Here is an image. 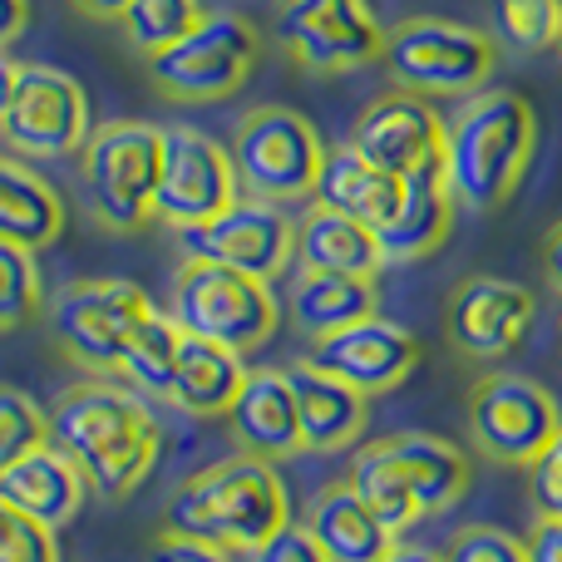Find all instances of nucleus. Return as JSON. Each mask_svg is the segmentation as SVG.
I'll return each mask as SVG.
<instances>
[{"label": "nucleus", "mask_w": 562, "mask_h": 562, "mask_svg": "<svg viewBox=\"0 0 562 562\" xmlns=\"http://www.w3.org/2000/svg\"><path fill=\"white\" fill-rule=\"evenodd\" d=\"M85 498H89L85 474H79L55 445L30 449L25 459H15V464L0 474V504L35 518V524H45V528H55V533L85 508Z\"/></svg>", "instance_id": "obj_21"}, {"label": "nucleus", "mask_w": 562, "mask_h": 562, "mask_svg": "<svg viewBox=\"0 0 562 562\" xmlns=\"http://www.w3.org/2000/svg\"><path fill=\"white\" fill-rule=\"evenodd\" d=\"M0 138L15 158H65L79 154L89 138V94L75 75L49 65L20 69L15 99L0 119Z\"/></svg>", "instance_id": "obj_14"}, {"label": "nucleus", "mask_w": 562, "mask_h": 562, "mask_svg": "<svg viewBox=\"0 0 562 562\" xmlns=\"http://www.w3.org/2000/svg\"><path fill=\"white\" fill-rule=\"evenodd\" d=\"M562 429L553 390L518 370H488L469 390V439L494 464L528 469Z\"/></svg>", "instance_id": "obj_10"}, {"label": "nucleus", "mask_w": 562, "mask_h": 562, "mask_svg": "<svg viewBox=\"0 0 562 562\" xmlns=\"http://www.w3.org/2000/svg\"><path fill=\"white\" fill-rule=\"evenodd\" d=\"M40 311H45V277L35 252L0 237V336L30 326Z\"/></svg>", "instance_id": "obj_32"}, {"label": "nucleus", "mask_w": 562, "mask_h": 562, "mask_svg": "<svg viewBox=\"0 0 562 562\" xmlns=\"http://www.w3.org/2000/svg\"><path fill=\"white\" fill-rule=\"evenodd\" d=\"M154 311L148 291L124 277H94V281H69L45 301V326L59 356L75 360L85 375H119V356H124L134 326Z\"/></svg>", "instance_id": "obj_9"}, {"label": "nucleus", "mask_w": 562, "mask_h": 562, "mask_svg": "<svg viewBox=\"0 0 562 562\" xmlns=\"http://www.w3.org/2000/svg\"><path fill=\"white\" fill-rule=\"evenodd\" d=\"M148 562H237L227 548L217 543H203V538H183V533H158L148 543Z\"/></svg>", "instance_id": "obj_39"}, {"label": "nucleus", "mask_w": 562, "mask_h": 562, "mask_svg": "<svg viewBox=\"0 0 562 562\" xmlns=\"http://www.w3.org/2000/svg\"><path fill=\"white\" fill-rule=\"evenodd\" d=\"M223 419L233 429L237 454L267 459V464L301 454V419L286 370H247L243 390H237L233 409Z\"/></svg>", "instance_id": "obj_19"}, {"label": "nucleus", "mask_w": 562, "mask_h": 562, "mask_svg": "<svg viewBox=\"0 0 562 562\" xmlns=\"http://www.w3.org/2000/svg\"><path fill=\"white\" fill-rule=\"evenodd\" d=\"M528 494L538 504V518H562V429L553 445L528 464Z\"/></svg>", "instance_id": "obj_37"}, {"label": "nucleus", "mask_w": 562, "mask_h": 562, "mask_svg": "<svg viewBox=\"0 0 562 562\" xmlns=\"http://www.w3.org/2000/svg\"><path fill=\"white\" fill-rule=\"evenodd\" d=\"M0 562H59L55 528L0 504Z\"/></svg>", "instance_id": "obj_35"}, {"label": "nucleus", "mask_w": 562, "mask_h": 562, "mask_svg": "<svg viewBox=\"0 0 562 562\" xmlns=\"http://www.w3.org/2000/svg\"><path fill=\"white\" fill-rule=\"evenodd\" d=\"M291 395H296V419H301V449L311 454H336V449L356 445L366 435V395L350 390L346 380L316 370L306 356L286 366Z\"/></svg>", "instance_id": "obj_20"}, {"label": "nucleus", "mask_w": 562, "mask_h": 562, "mask_svg": "<svg viewBox=\"0 0 562 562\" xmlns=\"http://www.w3.org/2000/svg\"><path fill=\"white\" fill-rule=\"evenodd\" d=\"M538 154V114L514 89H479L445 119V178L459 213H498Z\"/></svg>", "instance_id": "obj_2"}, {"label": "nucleus", "mask_w": 562, "mask_h": 562, "mask_svg": "<svg viewBox=\"0 0 562 562\" xmlns=\"http://www.w3.org/2000/svg\"><path fill=\"white\" fill-rule=\"evenodd\" d=\"M528 562H562V518H538L524 538Z\"/></svg>", "instance_id": "obj_40"}, {"label": "nucleus", "mask_w": 562, "mask_h": 562, "mask_svg": "<svg viewBox=\"0 0 562 562\" xmlns=\"http://www.w3.org/2000/svg\"><path fill=\"white\" fill-rule=\"evenodd\" d=\"M277 45L306 75H350L380 59V30L370 0H277Z\"/></svg>", "instance_id": "obj_11"}, {"label": "nucleus", "mask_w": 562, "mask_h": 562, "mask_svg": "<svg viewBox=\"0 0 562 562\" xmlns=\"http://www.w3.org/2000/svg\"><path fill=\"white\" fill-rule=\"evenodd\" d=\"M178 247H183V257H193V262H217V267H233V272L277 281L296 262V223H291V213H281L277 203L237 198L233 207H223V213L207 217V223L183 227Z\"/></svg>", "instance_id": "obj_13"}, {"label": "nucleus", "mask_w": 562, "mask_h": 562, "mask_svg": "<svg viewBox=\"0 0 562 562\" xmlns=\"http://www.w3.org/2000/svg\"><path fill=\"white\" fill-rule=\"evenodd\" d=\"M380 65L395 79V89L419 99H469L494 79L498 40L464 20L409 15L385 30Z\"/></svg>", "instance_id": "obj_4"}, {"label": "nucleus", "mask_w": 562, "mask_h": 562, "mask_svg": "<svg viewBox=\"0 0 562 562\" xmlns=\"http://www.w3.org/2000/svg\"><path fill=\"white\" fill-rule=\"evenodd\" d=\"M257 55L262 35L252 20L237 10H207L183 40L144 59V69L168 104H217L252 79Z\"/></svg>", "instance_id": "obj_7"}, {"label": "nucleus", "mask_w": 562, "mask_h": 562, "mask_svg": "<svg viewBox=\"0 0 562 562\" xmlns=\"http://www.w3.org/2000/svg\"><path fill=\"white\" fill-rule=\"evenodd\" d=\"M40 445H49V415L25 390L0 385V474Z\"/></svg>", "instance_id": "obj_34"}, {"label": "nucleus", "mask_w": 562, "mask_h": 562, "mask_svg": "<svg viewBox=\"0 0 562 562\" xmlns=\"http://www.w3.org/2000/svg\"><path fill=\"white\" fill-rule=\"evenodd\" d=\"M247 562H326V553L316 548V538L306 533V524H286L277 528L267 543H257Z\"/></svg>", "instance_id": "obj_38"}, {"label": "nucleus", "mask_w": 562, "mask_h": 562, "mask_svg": "<svg viewBox=\"0 0 562 562\" xmlns=\"http://www.w3.org/2000/svg\"><path fill=\"white\" fill-rule=\"evenodd\" d=\"M49 445L85 474L89 494L119 504L148 479L164 449V425L134 385L119 375H89L55 400Z\"/></svg>", "instance_id": "obj_1"}, {"label": "nucleus", "mask_w": 562, "mask_h": 562, "mask_svg": "<svg viewBox=\"0 0 562 562\" xmlns=\"http://www.w3.org/2000/svg\"><path fill=\"white\" fill-rule=\"evenodd\" d=\"M69 5L79 10V15H89V20H124V10L134 5V0H69Z\"/></svg>", "instance_id": "obj_43"}, {"label": "nucleus", "mask_w": 562, "mask_h": 562, "mask_svg": "<svg viewBox=\"0 0 562 562\" xmlns=\"http://www.w3.org/2000/svg\"><path fill=\"white\" fill-rule=\"evenodd\" d=\"M243 198L233 173V154L217 144L213 134L193 124L164 128V164H158V193H154V223L173 227H198L233 207Z\"/></svg>", "instance_id": "obj_12"}, {"label": "nucleus", "mask_w": 562, "mask_h": 562, "mask_svg": "<svg viewBox=\"0 0 562 562\" xmlns=\"http://www.w3.org/2000/svg\"><path fill=\"white\" fill-rule=\"evenodd\" d=\"M445 562H528V548L524 538L504 533L494 524H469L449 538Z\"/></svg>", "instance_id": "obj_36"}, {"label": "nucleus", "mask_w": 562, "mask_h": 562, "mask_svg": "<svg viewBox=\"0 0 562 562\" xmlns=\"http://www.w3.org/2000/svg\"><path fill=\"white\" fill-rule=\"evenodd\" d=\"M346 484L356 488L360 504H366L370 514L385 524L390 538H405L409 528L425 518V514H419V504H415V494H409L405 474H400V459H395V449H390V439H375V445L356 449Z\"/></svg>", "instance_id": "obj_29"}, {"label": "nucleus", "mask_w": 562, "mask_h": 562, "mask_svg": "<svg viewBox=\"0 0 562 562\" xmlns=\"http://www.w3.org/2000/svg\"><path fill=\"white\" fill-rule=\"evenodd\" d=\"M533 316H538V301L524 281L479 272L454 286L449 311H445V330L459 356L504 360L524 346V336L533 330Z\"/></svg>", "instance_id": "obj_15"}, {"label": "nucleus", "mask_w": 562, "mask_h": 562, "mask_svg": "<svg viewBox=\"0 0 562 562\" xmlns=\"http://www.w3.org/2000/svg\"><path fill=\"white\" fill-rule=\"evenodd\" d=\"M543 277H548V286L562 296V223H553L548 237H543Z\"/></svg>", "instance_id": "obj_42"}, {"label": "nucleus", "mask_w": 562, "mask_h": 562, "mask_svg": "<svg viewBox=\"0 0 562 562\" xmlns=\"http://www.w3.org/2000/svg\"><path fill=\"white\" fill-rule=\"evenodd\" d=\"M178 346H183V330L168 311H148L144 321L134 326L124 356H119V380L134 385L138 395H164L173 385V366H178Z\"/></svg>", "instance_id": "obj_30"}, {"label": "nucleus", "mask_w": 562, "mask_h": 562, "mask_svg": "<svg viewBox=\"0 0 562 562\" xmlns=\"http://www.w3.org/2000/svg\"><path fill=\"white\" fill-rule=\"evenodd\" d=\"M306 533L316 538L326 562H380L390 553V543H395V538L385 533V524L356 498L350 484H326L311 498Z\"/></svg>", "instance_id": "obj_24"}, {"label": "nucleus", "mask_w": 562, "mask_h": 562, "mask_svg": "<svg viewBox=\"0 0 562 562\" xmlns=\"http://www.w3.org/2000/svg\"><path fill=\"white\" fill-rule=\"evenodd\" d=\"M380 562H445V553H435V548H425V543H390V553L380 558Z\"/></svg>", "instance_id": "obj_45"}, {"label": "nucleus", "mask_w": 562, "mask_h": 562, "mask_svg": "<svg viewBox=\"0 0 562 562\" xmlns=\"http://www.w3.org/2000/svg\"><path fill=\"white\" fill-rule=\"evenodd\" d=\"M168 316L178 321L183 336L213 340V346H227V350H237V356H247V350L267 346V340L277 336L281 301H277L272 281L183 257V267L173 272Z\"/></svg>", "instance_id": "obj_6"}, {"label": "nucleus", "mask_w": 562, "mask_h": 562, "mask_svg": "<svg viewBox=\"0 0 562 562\" xmlns=\"http://www.w3.org/2000/svg\"><path fill=\"white\" fill-rule=\"evenodd\" d=\"M296 267L301 272H340V277H380L385 257H380L375 227L356 223L346 213L311 203L296 217Z\"/></svg>", "instance_id": "obj_22"}, {"label": "nucleus", "mask_w": 562, "mask_h": 562, "mask_svg": "<svg viewBox=\"0 0 562 562\" xmlns=\"http://www.w3.org/2000/svg\"><path fill=\"white\" fill-rule=\"evenodd\" d=\"M286 311L301 336L321 340V336H330V330H346V326H356V321L375 316V281L340 277V272H296Z\"/></svg>", "instance_id": "obj_28"}, {"label": "nucleus", "mask_w": 562, "mask_h": 562, "mask_svg": "<svg viewBox=\"0 0 562 562\" xmlns=\"http://www.w3.org/2000/svg\"><path fill=\"white\" fill-rule=\"evenodd\" d=\"M20 59L10 55V49H0V119H5V109H10V99H15V85H20Z\"/></svg>", "instance_id": "obj_44"}, {"label": "nucleus", "mask_w": 562, "mask_h": 562, "mask_svg": "<svg viewBox=\"0 0 562 562\" xmlns=\"http://www.w3.org/2000/svg\"><path fill=\"white\" fill-rule=\"evenodd\" d=\"M390 449H395L400 474H405L409 494H415L425 518L449 514L469 494V464L459 445L425 435V429H405V435H390Z\"/></svg>", "instance_id": "obj_27"}, {"label": "nucleus", "mask_w": 562, "mask_h": 562, "mask_svg": "<svg viewBox=\"0 0 562 562\" xmlns=\"http://www.w3.org/2000/svg\"><path fill=\"white\" fill-rule=\"evenodd\" d=\"M291 524L286 484L267 459L233 454L198 469L168 494L164 528L183 538H203L227 553H252L257 543Z\"/></svg>", "instance_id": "obj_3"}, {"label": "nucleus", "mask_w": 562, "mask_h": 562, "mask_svg": "<svg viewBox=\"0 0 562 562\" xmlns=\"http://www.w3.org/2000/svg\"><path fill=\"white\" fill-rule=\"evenodd\" d=\"M30 25V0H0V49H10Z\"/></svg>", "instance_id": "obj_41"}, {"label": "nucleus", "mask_w": 562, "mask_h": 562, "mask_svg": "<svg viewBox=\"0 0 562 562\" xmlns=\"http://www.w3.org/2000/svg\"><path fill=\"white\" fill-rule=\"evenodd\" d=\"M558 340H562V330H558Z\"/></svg>", "instance_id": "obj_47"}, {"label": "nucleus", "mask_w": 562, "mask_h": 562, "mask_svg": "<svg viewBox=\"0 0 562 562\" xmlns=\"http://www.w3.org/2000/svg\"><path fill=\"white\" fill-rule=\"evenodd\" d=\"M247 380V366L237 350L213 346V340L183 336L178 346V366H173V385H168V400H173L183 415L198 419H217L233 409L237 390Z\"/></svg>", "instance_id": "obj_26"}, {"label": "nucleus", "mask_w": 562, "mask_h": 562, "mask_svg": "<svg viewBox=\"0 0 562 562\" xmlns=\"http://www.w3.org/2000/svg\"><path fill=\"white\" fill-rule=\"evenodd\" d=\"M558 49H562V0H558Z\"/></svg>", "instance_id": "obj_46"}, {"label": "nucleus", "mask_w": 562, "mask_h": 562, "mask_svg": "<svg viewBox=\"0 0 562 562\" xmlns=\"http://www.w3.org/2000/svg\"><path fill=\"white\" fill-rule=\"evenodd\" d=\"M65 233V198L49 178L25 168L20 158L0 154V237L30 252H45Z\"/></svg>", "instance_id": "obj_25"}, {"label": "nucleus", "mask_w": 562, "mask_h": 562, "mask_svg": "<svg viewBox=\"0 0 562 562\" xmlns=\"http://www.w3.org/2000/svg\"><path fill=\"white\" fill-rule=\"evenodd\" d=\"M306 360L316 370H326V375L346 380L350 390H360L370 400V395H390V390H400L415 375L419 340H415V330H405L400 321L375 311V316L356 321V326L311 340Z\"/></svg>", "instance_id": "obj_16"}, {"label": "nucleus", "mask_w": 562, "mask_h": 562, "mask_svg": "<svg viewBox=\"0 0 562 562\" xmlns=\"http://www.w3.org/2000/svg\"><path fill=\"white\" fill-rule=\"evenodd\" d=\"M346 144L360 158H370L375 168H385V173L409 178L425 164H439V154H445V119L435 114L429 99L400 89V94H380L360 109Z\"/></svg>", "instance_id": "obj_17"}, {"label": "nucleus", "mask_w": 562, "mask_h": 562, "mask_svg": "<svg viewBox=\"0 0 562 562\" xmlns=\"http://www.w3.org/2000/svg\"><path fill=\"white\" fill-rule=\"evenodd\" d=\"M454 193H449L445 164H425L419 173L400 178V203L385 223L375 227V243L385 267H405V262H425L445 247L449 227H454Z\"/></svg>", "instance_id": "obj_18"}, {"label": "nucleus", "mask_w": 562, "mask_h": 562, "mask_svg": "<svg viewBox=\"0 0 562 562\" xmlns=\"http://www.w3.org/2000/svg\"><path fill=\"white\" fill-rule=\"evenodd\" d=\"M203 15H207L203 0H134V5L124 10V20H119V30H124L134 55L154 59L158 49L183 40Z\"/></svg>", "instance_id": "obj_31"}, {"label": "nucleus", "mask_w": 562, "mask_h": 562, "mask_svg": "<svg viewBox=\"0 0 562 562\" xmlns=\"http://www.w3.org/2000/svg\"><path fill=\"white\" fill-rule=\"evenodd\" d=\"M233 173L243 198H262V203H306L316 193L321 178V144L316 124L286 104H257L237 119L233 128Z\"/></svg>", "instance_id": "obj_8"}, {"label": "nucleus", "mask_w": 562, "mask_h": 562, "mask_svg": "<svg viewBox=\"0 0 562 562\" xmlns=\"http://www.w3.org/2000/svg\"><path fill=\"white\" fill-rule=\"evenodd\" d=\"M494 25L514 55H543L558 45V0H494Z\"/></svg>", "instance_id": "obj_33"}, {"label": "nucleus", "mask_w": 562, "mask_h": 562, "mask_svg": "<svg viewBox=\"0 0 562 562\" xmlns=\"http://www.w3.org/2000/svg\"><path fill=\"white\" fill-rule=\"evenodd\" d=\"M311 203L330 207V213H346L366 227H380L400 203V178L375 168L370 158H360L350 144H340V148H326V158H321V178Z\"/></svg>", "instance_id": "obj_23"}, {"label": "nucleus", "mask_w": 562, "mask_h": 562, "mask_svg": "<svg viewBox=\"0 0 562 562\" xmlns=\"http://www.w3.org/2000/svg\"><path fill=\"white\" fill-rule=\"evenodd\" d=\"M158 164H164V128L144 119H114L89 128L79 148V183L89 217L109 233H138L154 223Z\"/></svg>", "instance_id": "obj_5"}]
</instances>
